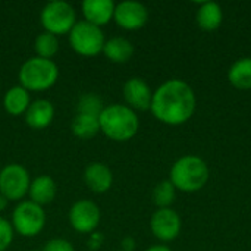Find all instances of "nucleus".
<instances>
[{
	"mask_svg": "<svg viewBox=\"0 0 251 251\" xmlns=\"http://www.w3.org/2000/svg\"><path fill=\"white\" fill-rule=\"evenodd\" d=\"M196 104V94L191 85L182 79L174 78L156 88L150 110L159 122L178 126L193 118Z\"/></svg>",
	"mask_w": 251,
	"mask_h": 251,
	"instance_id": "obj_1",
	"label": "nucleus"
},
{
	"mask_svg": "<svg viewBox=\"0 0 251 251\" xmlns=\"http://www.w3.org/2000/svg\"><path fill=\"white\" fill-rule=\"evenodd\" d=\"M100 132L113 141H129L134 138L140 128V119L126 104H110L103 109L99 116Z\"/></svg>",
	"mask_w": 251,
	"mask_h": 251,
	"instance_id": "obj_2",
	"label": "nucleus"
},
{
	"mask_svg": "<svg viewBox=\"0 0 251 251\" xmlns=\"http://www.w3.org/2000/svg\"><path fill=\"white\" fill-rule=\"evenodd\" d=\"M209 176V166L199 156H182L169 171V181L175 190L182 193L200 191L207 184Z\"/></svg>",
	"mask_w": 251,
	"mask_h": 251,
	"instance_id": "obj_3",
	"label": "nucleus"
},
{
	"mask_svg": "<svg viewBox=\"0 0 251 251\" xmlns=\"http://www.w3.org/2000/svg\"><path fill=\"white\" fill-rule=\"evenodd\" d=\"M59 79V68L56 62L41 57H29L18 72L19 85L28 91H46Z\"/></svg>",
	"mask_w": 251,
	"mask_h": 251,
	"instance_id": "obj_4",
	"label": "nucleus"
},
{
	"mask_svg": "<svg viewBox=\"0 0 251 251\" xmlns=\"http://www.w3.org/2000/svg\"><path fill=\"white\" fill-rule=\"evenodd\" d=\"M68 35L69 44L76 54L84 57H94L103 53L106 37L101 28L82 19L76 21V24L74 25Z\"/></svg>",
	"mask_w": 251,
	"mask_h": 251,
	"instance_id": "obj_5",
	"label": "nucleus"
},
{
	"mask_svg": "<svg viewBox=\"0 0 251 251\" xmlns=\"http://www.w3.org/2000/svg\"><path fill=\"white\" fill-rule=\"evenodd\" d=\"M40 22L44 31L59 37L71 32L76 24V13L69 3L56 0L44 4L40 13Z\"/></svg>",
	"mask_w": 251,
	"mask_h": 251,
	"instance_id": "obj_6",
	"label": "nucleus"
},
{
	"mask_svg": "<svg viewBox=\"0 0 251 251\" xmlns=\"http://www.w3.org/2000/svg\"><path fill=\"white\" fill-rule=\"evenodd\" d=\"M10 222L16 234L25 238H32L44 229L46 212L41 206L32 203L31 200H24L13 209Z\"/></svg>",
	"mask_w": 251,
	"mask_h": 251,
	"instance_id": "obj_7",
	"label": "nucleus"
},
{
	"mask_svg": "<svg viewBox=\"0 0 251 251\" xmlns=\"http://www.w3.org/2000/svg\"><path fill=\"white\" fill-rule=\"evenodd\" d=\"M31 178L19 163H9L0 171V194L9 201L22 200L29 190Z\"/></svg>",
	"mask_w": 251,
	"mask_h": 251,
	"instance_id": "obj_8",
	"label": "nucleus"
},
{
	"mask_svg": "<svg viewBox=\"0 0 251 251\" xmlns=\"http://www.w3.org/2000/svg\"><path fill=\"white\" fill-rule=\"evenodd\" d=\"M71 226L79 234H93L100 224V209L91 200H78L68 215Z\"/></svg>",
	"mask_w": 251,
	"mask_h": 251,
	"instance_id": "obj_9",
	"label": "nucleus"
},
{
	"mask_svg": "<svg viewBox=\"0 0 251 251\" xmlns=\"http://www.w3.org/2000/svg\"><path fill=\"white\" fill-rule=\"evenodd\" d=\"M181 228H182V221L179 215L171 207L157 209L150 219V229L153 235L163 243L176 240L178 235L181 234Z\"/></svg>",
	"mask_w": 251,
	"mask_h": 251,
	"instance_id": "obj_10",
	"label": "nucleus"
},
{
	"mask_svg": "<svg viewBox=\"0 0 251 251\" xmlns=\"http://www.w3.org/2000/svg\"><path fill=\"white\" fill-rule=\"evenodd\" d=\"M147 19H149V10L140 1L125 0L115 6L113 21L118 24V26L126 31H137L143 28L147 24Z\"/></svg>",
	"mask_w": 251,
	"mask_h": 251,
	"instance_id": "obj_11",
	"label": "nucleus"
},
{
	"mask_svg": "<svg viewBox=\"0 0 251 251\" xmlns=\"http://www.w3.org/2000/svg\"><path fill=\"white\" fill-rule=\"evenodd\" d=\"M124 99L128 107L132 110H150L153 91L143 78H129L122 88Z\"/></svg>",
	"mask_w": 251,
	"mask_h": 251,
	"instance_id": "obj_12",
	"label": "nucleus"
},
{
	"mask_svg": "<svg viewBox=\"0 0 251 251\" xmlns=\"http://www.w3.org/2000/svg\"><path fill=\"white\" fill-rule=\"evenodd\" d=\"M84 182L90 191L96 194H103L112 188L113 174L107 165L101 162H93L87 165L84 171Z\"/></svg>",
	"mask_w": 251,
	"mask_h": 251,
	"instance_id": "obj_13",
	"label": "nucleus"
},
{
	"mask_svg": "<svg viewBox=\"0 0 251 251\" xmlns=\"http://www.w3.org/2000/svg\"><path fill=\"white\" fill-rule=\"evenodd\" d=\"M115 6L112 0H85L81 4L84 21L101 28L113 19Z\"/></svg>",
	"mask_w": 251,
	"mask_h": 251,
	"instance_id": "obj_14",
	"label": "nucleus"
},
{
	"mask_svg": "<svg viewBox=\"0 0 251 251\" xmlns=\"http://www.w3.org/2000/svg\"><path fill=\"white\" fill-rule=\"evenodd\" d=\"M24 118L31 129H46L54 119V106L46 99H38L35 101H31Z\"/></svg>",
	"mask_w": 251,
	"mask_h": 251,
	"instance_id": "obj_15",
	"label": "nucleus"
},
{
	"mask_svg": "<svg viewBox=\"0 0 251 251\" xmlns=\"http://www.w3.org/2000/svg\"><path fill=\"white\" fill-rule=\"evenodd\" d=\"M29 200L38 206H47L53 203L57 196V185L56 181L50 175H40L31 181L28 190Z\"/></svg>",
	"mask_w": 251,
	"mask_h": 251,
	"instance_id": "obj_16",
	"label": "nucleus"
},
{
	"mask_svg": "<svg viewBox=\"0 0 251 251\" xmlns=\"http://www.w3.org/2000/svg\"><path fill=\"white\" fill-rule=\"evenodd\" d=\"M224 19L222 7L215 1H203L196 12V22L203 31H215Z\"/></svg>",
	"mask_w": 251,
	"mask_h": 251,
	"instance_id": "obj_17",
	"label": "nucleus"
},
{
	"mask_svg": "<svg viewBox=\"0 0 251 251\" xmlns=\"http://www.w3.org/2000/svg\"><path fill=\"white\" fill-rule=\"evenodd\" d=\"M103 54L113 63H126L134 56V44L124 37H112L106 40Z\"/></svg>",
	"mask_w": 251,
	"mask_h": 251,
	"instance_id": "obj_18",
	"label": "nucleus"
},
{
	"mask_svg": "<svg viewBox=\"0 0 251 251\" xmlns=\"http://www.w3.org/2000/svg\"><path fill=\"white\" fill-rule=\"evenodd\" d=\"M31 104V99H29V91L25 90L21 85H15L12 88H9L3 97V106L4 110L12 115V116H21L25 115L26 109Z\"/></svg>",
	"mask_w": 251,
	"mask_h": 251,
	"instance_id": "obj_19",
	"label": "nucleus"
},
{
	"mask_svg": "<svg viewBox=\"0 0 251 251\" xmlns=\"http://www.w3.org/2000/svg\"><path fill=\"white\" fill-rule=\"evenodd\" d=\"M71 129L75 137L81 140H91L100 132L99 116L87 115V113H76L71 122Z\"/></svg>",
	"mask_w": 251,
	"mask_h": 251,
	"instance_id": "obj_20",
	"label": "nucleus"
},
{
	"mask_svg": "<svg viewBox=\"0 0 251 251\" xmlns=\"http://www.w3.org/2000/svg\"><path fill=\"white\" fill-rule=\"evenodd\" d=\"M228 79L238 90H251V57H243L232 63L228 71Z\"/></svg>",
	"mask_w": 251,
	"mask_h": 251,
	"instance_id": "obj_21",
	"label": "nucleus"
},
{
	"mask_svg": "<svg viewBox=\"0 0 251 251\" xmlns=\"http://www.w3.org/2000/svg\"><path fill=\"white\" fill-rule=\"evenodd\" d=\"M34 50H35L37 57L53 60V57L59 51V37L47 31H43L41 34L37 35L34 41Z\"/></svg>",
	"mask_w": 251,
	"mask_h": 251,
	"instance_id": "obj_22",
	"label": "nucleus"
},
{
	"mask_svg": "<svg viewBox=\"0 0 251 251\" xmlns=\"http://www.w3.org/2000/svg\"><path fill=\"white\" fill-rule=\"evenodd\" d=\"M175 194L176 190L172 185V182L169 179L162 181L153 190V201L157 206V209H168L175 201Z\"/></svg>",
	"mask_w": 251,
	"mask_h": 251,
	"instance_id": "obj_23",
	"label": "nucleus"
},
{
	"mask_svg": "<svg viewBox=\"0 0 251 251\" xmlns=\"http://www.w3.org/2000/svg\"><path fill=\"white\" fill-rule=\"evenodd\" d=\"M106 106H103L101 99L94 94V93H87L82 94L78 100L76 104V113H87V115H94V116H100V113L103 112Z\"/></svg>",
	"mask_w": 251,
	"mask_h": 251,
	"instance_id": "obj_24",
	"label": "nucleus"
},
{
	"mask_svg": "<svg viewBox=\"0 0 251 251\" xmlns=\"http://www.w3.org/2000/svg\"><path fill=\"white\" fill-rule=\"evenodd\" d=\"M15 237V229L12 226V222L6 218L0 216V251H6Z\"/></svg>",
	"mask_w": 251,
	"mask_h": 251,
	"instance_id": "obj_25",
	"label": "nucleus"
},
{
	"mask_svg": "<svg viewBox=\"0 0 251 251\" xmlns=\"http://www.w3.org/2000/svg\"><path fill=\"white\" fill-rule=\"evenodd\" d=\"M41 251H75L71 241L65 238H51L49 240Z\"/></svg>",
	"mask_w": 251,
	"mask_h": 251,
	"instance_id": "obj_26",
	"label": "nucleus"
},
{
	"mask_svg": "<svg viewBox=\"0 0 251 251\" xmlns=\"http://www.w3.org/2000/svg\"><path fill=\"white\" fill-rule=\"evenodd\" d=\"M103 240H104L103 235L99 234V232L90 234V238H88V247H90V250H97V249H100L101 244H103Z\"/></svg>",
	"mask_w": 251,
	"mask_h": 251,
	"instance_id": "obj_27",
	"label": "nucleus"
},
{
	"mask_svg": "<svg viewBox=\"0 0 251 251\" xmlns=\"http://www.w3.org/2000/svg\"><path fill=\"white\" fill-rule=\"evenodd\" d=\"M135 249V240L132 237H126L122 240V250L124 251H132Z\"/></svg>",
	"mask_w": 251,
	"mask_h": 251,
	"instance_id": "obj_28",
	"label": "nucleus"
},
{
	"mask_svg": "<svg viewBox=\"0 0 251 251\" xmlns=\"http://www.w3.org/2000/svg\"><path fill=\"white\" fill-rule=\"evenodd\" d=\"M146 251H172L169 247L166 246H162V244H157V246H151L150 249H147Z\"/></svg>",
	"mask_w": 251,
	"mask_h": 251,
	"instance_id": "obj_29",
	"label": "nucleus"
},
{
	"mask_svg": "<svg viewBox=\"0 0 251 251\" xmlns=\"http://www.w3.org/2000/svg\"><path fill=\"white\" fill-rule=\"evenodd\" d=\"M7 206H9V200L0 194V212L6 210V209H7Z\"/></svg>",
	"mask_w": 251,
	"mask_h": 251,
	"instance_id": "obj_30",
	"label": "nucleus"
},
{
	"mask_svg": "<svg viewBox=\"0 0 251 251\" xmlns=\"http://www.w3.org/2000/svg\"><path fill=\"white\" fill-rule=\"evenodd\" d=\"M31 251H38V250H31ZM40 251H41V250H40Z\"/></svg>",
	"mask_w": 251,
	"mask_h": 251,
	"instance_id": "obj_31",
	"label": "nucleus"
},
{
	"mask_svg": "<svg viewBox=\"0 0 251 251\" xmlns=\"http://www.w3.org/2000/svg\"><path fill=\"white\" fill-rule=\"evenodd\" d=\"M119 251H124V250H119Z\"/></svg>",
	"mask_w": 251,
	"mask_h": 251,
	"instance_id": "obj_32",
	"label": "nucleus"
}]
</instances>
